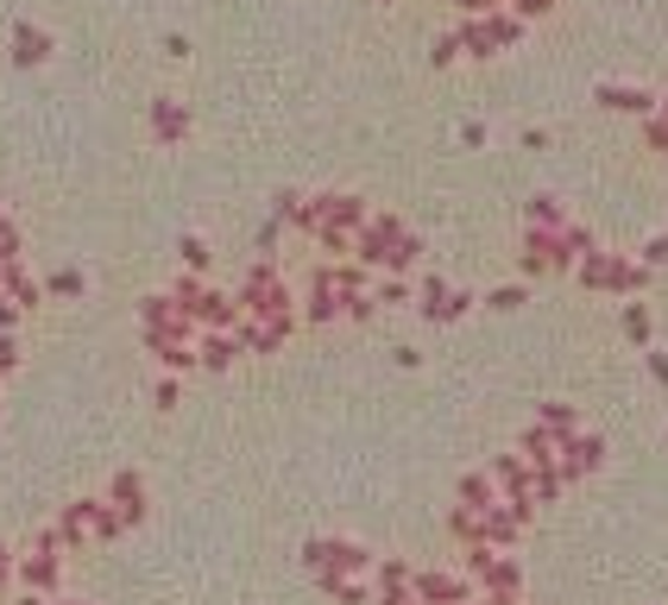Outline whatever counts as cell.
I'll return each instance as SVG.
<instances>
[{"label": "cell", "mask_w": 668, "mask_h": 605, "mask_svg": "<svg viewBox=\"0 0 668 605\" xmlns=\"http://www.w3.org/2000/svg\"><path fill=\"white\" fill-rule=\"evenodd\" d=\"M643 277H650V266H631V259L599 252V246L580 259V284H586V291H638Z\"/></svg>", "instance_id": "6da1fadb"}, {"label": "cell", "mask_w": 668, "mask_h": 605, "mask_svg": "<svg viewBox=\"0 0 668 605\" xmlns=\"http://www.w3.org/2000/svg\"><path fill=\"white\" fill-rule=\"evenodd\" d=\"M568 266H574V252L561 246V234L530 227V240H523V272H568Z\"/></svg>", "instance_id": "7a4b0ae2"}, {"label": "cell", "mask_w": 668, "mask_h": 605, "mask_svg": "<svg viewBox=\"0 0 668 605\" xmlns=\"http://www.w3.org/2000/svg\"><path fill=\"white\" fill-rule=\"evenodd\" d=\"M309 568H316L322 580L360 575V568H366V548H354V543H316V548H309Z\"/></svg>", "instance_id": "3957f363"}, {"label": "cell", "mask_w": 668, "mask_h": 605, "mask_svg": "<svg viewBox=\"0 0 668 605\" xmlns=\"http://www.w3.org/2000/svg\"><path fill=\"white\" fill-rule=\"evenodd\" d=\"M599 108H611V114H656V95L650 89H624V83H606V89H599Z\"/></svg>", "instance_id": "277c9868"}, {"label": "cell", "mask_w": 668, "mask_h": 605, "mask_svg": "<svg viewBox=\"0 0 668 605\" xmlns=\"http://www.w3.org/2000/svg\"><path fill=\"white\" fill-rule=\"evenodd\" d=\"M152 126H158V139L171 146V139H183V133H189V114H183L177 101H158V108H152Z\"/></svg>", "instance_id": "5b68a950"}, {"label": "cell", "mask_w": 668, "mask_h": 605, "mask_svg": "<svg viewBox=\"0 0 668 605\" xmlns=\"http://www.w3.org/2000/svg\"><path fill=\"white\" fill-rule=\"evenodd\" d=\"M568 454H574V460H568V473H593V467L606 460V442H599V435H586V442H568Z\"/></svg>", "instance_id": "8992f818"}, {"label": "cell", "mask_w": 668, "mask_h": 605, "mask_svg": "<svg viewBox=\"0 0 668 605\" xmlns=\"http://www.w3.org/2000/svg\"><path fill=\"white\" fill-rule=\"evenodd\" d=\"M13 45H20V51H13L20 63H45V58H51V38H45V32H32V26L13 32Z\"/></svg>", "instance_id": "52a82bcc"}, {"label": "cell", "mask_w": 668, "mask_h": 605, "mask_svg": "<svg viewBox=\"0 0 668 605\" xmlns=\"http://www.w3.org/2000/svg\"><path fill=\"white\" fill-rule=\"evenodd\" d=\"M530 227L561 234V227H568V221H561V202H555V196H536V202H530Z\"/></svg>", "instance_id": "ba28073f"}, {"label": "cell", "mask_w": 668, "mask_h": 605, "mask_svg": "<svg viewBox=\"0 0 668 605\" xmlns=\"http://www.w3.org/2000/svg\"><path fill=\"white\" fill-rule=\"evenodd\" d=\"M523 454H530V460H536V467H548V460H555V429H530V435H523Z\"/></svg>", "instance_id": "9c48e42d"}, {"label": "cell", "mask_w": 668, "mask_h": 605, "mask_svg": "<svg viewBox=\"0 0 668 605\" xmlns=\"http://www.w3.org/2000/svg\"><path fill=\"white\" fill-rule=\"evenodd\" d=\"M114 498H121V517H139V511H146V505H139L146 492H139V480H133V473H121V480H114Z\"/></svg>", "instance_id": "30bf717a"}, {"label": "cell", "mask_w": 668, "mask_h": 605, "mask_svg": "<svg viewBox=\"0 0 668 605\" xmlns=\"http://www.w3.org/2000/svg\"><path fill=\"white\" fill-rule=\"evenodd\" d=\"M624 334H631V341H650V309H643V302L624 309Z\"/></svg>", "instance_id": "8fae6325"}, {"label": "cell", "mask_w": 668, "mask_h": 605, "mask_svg": "<svg viewBox=\"0 0 668 605\" xmlns=\"http://www.w3.org/2000/svg\"><path fill=\"white\" fill-rule=\"evenodd\" d=\"M26 580H32V587H51V580H58V561H51V555L26 561Z\"/></svg>", "instance_id": "7c38bea8"}, {"label": "cell", "mask_w": 668, "mask_h": 605, "mask_svg": "<svg viewBox=\"0 0 668 605\" xmlns=\"http://www.w3.org/2000/svg\"><path fill=\"white\" fill-rule=\"evenodd\" d=\"M543 423L555 429V435H568V429H574V410H568V404H548V410H543Z\"/></svg>", "instance_id": "4fadbf2b"}, {"label": "cell", "mask_w": 668, "mask_h": 605, "mask_svg": "<svg viewBox=\"0 0 668 605\" xmlns=\"http://www.w3.org/2000/svg\"><path fill=\"white\" fill-rule=\"evenodd\" d=\"M460 58V32H448V38H435V63H455Z\"/></svg>", "instance_id": "5bb4252c"}, {"label": "cell", "mask_w": 668, "mask_h": 605, "mask_svg": "<svg viewBox=\"0 0 668 605\" xmlns=\"http://www.w3.org/2000/svg\"><path fill=\"white\" fill-rule=\"evenodd\" d=\"M492 309H517V302H523V291H517V284H505V291H492Z\"/></svg>", "instance_id": "9a60e30c"}, {"label": "cell", "mask_w": 668, "mask_h": 605, "mask_svg": "<svg viewBox=\"0 0 668 605\" xmlns=\"http://www.w3.org/2000/svg\"><path fill=\"white\" fill-rule=\"evenodd\" d=\"M51 291H58V297H76V291H83V277H76V272H58V277H51Z\"/></svg>", "instance_id": "2e32d148"}, {"label": "cell", "mask_w": 668, "mask_h": 605, "mask_svg": "<svg viewBox=\"0 0 668 605\" xmlns=\"http://www.w3.org/2000/svg\"><path fill=\"white\" fill-rule=\"evenodd\" d=\"M643 266H650V272H656V266H668V240H650V246H643Z\"/></svg>", "instance_id": "e0dca14e"}, {"label": "cell", "mask_w": 668, "mask_h": 605, "mask_svg": "<svg viewBox=\"0 0 668 605\" xmlns=\"http://www.w3.org/2000/svg\"><path fill=\"white\" fill-rule=\"evenodd\" d=\"M555 0H517V20H543Z\"/></svg>", "instance_id": "ac0fdd59"}, {"label": "cell", "mask_w": 668, "mask_h": 605, "mask_svg": "<svg viewBox=\"0 0 668 605\" xmlns=\"http://www.w3.org/2000/svg\"><path fill=\"white\" fill-rule=\"evenodd\" d=\"M183 259H189V266L202 272V266H209V246H202V240H183Z\"/></svg>", "instance_id": "d6986e66"}, {"label": "cell", "mask_w": 668, "mask_h": 605, "mask_svg": "<svg viewBox=\"0 0 668 605\" xmlns=\"http://www.w3.org/2000/svg\"><path fill=\"white\" fill-rule=\"evenodd\" d=\"M650 146L668 151V114H650Z\"/></svg>", "instance_id": "ffe728a7"}, {"label": "cell", "mask_w": 668, "mask_h": 605, "mask_svg": "<svg viewBox=\"0 0 668 605\" xmlns=\"http://www.w3.org/2000/svg\"><path fill=\"white\" fill-rule=\"evenodd\" d=\"M460 7H467V13H473V20H480V13H498V7H505V0H460Z\"/></svg>", "instance_id": "44dd1931"}]
</instances>
